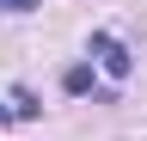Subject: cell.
I'll return each instance as SVG.
<instances>
[{
    "mask_svg": "<svg viewBox=\"0 0 147 141\" xmlns=\"http://www.w3.org/2000/svg\"><path fill=\"white\" fill-rule=\"evenodd\" d=\"M92 55L110 67V80H123V74H129V49H123L117 37H92Z\"/></svg>",
    "mask_w": 147,
    "mask_h": 141,
    "instance_id": "obj_1",
    "label": "cell"
},
{
    "mask_svg": "<svg viewBox=\"0 0 147 141\" xmlns=\"http://www.w3.org/2000/svg\"><path fill=\"white\" fill-rule=\"evenodd\" d=\"M37 0H0V12H31Z\"/></svg>",
    "mask_w": 147,
    "mask_h": 141,
    "instance_id": "obj_2",
    "label": "cell"
}]
</instances>
